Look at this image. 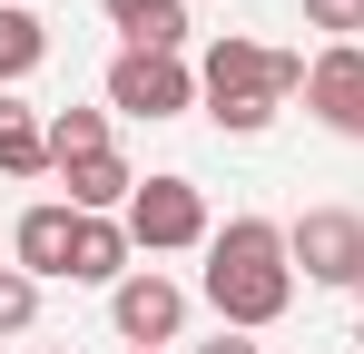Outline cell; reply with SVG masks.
Listing matches in <instances>:
<instances>
[{"mask_svg": "<svg viewBox=\"0 0 364 354\" xmlns=\"http://www.w3.org/2000/svg\"><path fill=\"white\" fill-rule=\"evenodd\" d=\"M207 305L237 335H266L296 305V256H286V227L276 217H227V227L207 236Z\"/></svg>", "mask_w": 364, "mask_h": 354, "instance_id": "cell-1", "label": "cell"}, {"mask_svg": "<svg viewBox=\"0 0 364 354\" xmlns=\"http://www.w3.org/2000/svg\"><path fill=\"white\" fill-rule=\"evenodd\" d=\"M296 89H305V59L296 50H256V40H237V30L207 40V59H197V99H207V118H217L227 138H256Z\"/></svg>", "mask_w": 364, "mask_h": 354, "instance_id": "cell-2", "label": "cell"}, {"mask_svg": "<svg viewBox=\"0 0 364 354\" xmlns=\"http://www.w3.org/2000/svg\"><path fill=\"white\" fill-rule=\"evenodd\" d=\"M207 187L197 177H138V197H128V246H148V256H187V246H207Z\"/></svg>", "mask_w": 364, "mask_h": 354, "instance_id": "cell-3", "label": "cell"}, {"mask_svg": "<svg viewBox=\"0 0 364 354\" xmlns=\"http://www.w3.org/2000/svg\"><path fill=\"white\" fill-rule=\"evenodd\" d=\"M109 109L119 118H187L197 109V69L168 50H119L109 59Z\"/></svg>", "mask_w": 364, "mask_h": 354, "instance_id": "cell-4", "label": "cell"}, {"mask_svg": "<svg viewBox=\"0 0 364 354\" xmlns=\"http://www.w3.org/2000/svg\"><path fill=\"white\" fill-rule=\"evenodd\" d=\"M286 256H296L315 286H355L364 295V217L355 207H305L286 227Z\"/></svg>", "mask_w": 364, "mask_h": 354, "instance_id": "cell-5", "label": "cell"}, {"mask_svg": "<svg viewBox=\"0 0 364 354\" xmlns=\"http://www.w3.org/2000/svg\"><path fill=\"white\" fill-rule=\"evenodd\" d=\"M109 325H119V345H178L187 286H178V276H158V266H138L128 286H109Z\"/></svg>", "mask_w": 364, "mask_h": 354, "instance_id": "cell-6", "label": "cell"}, {"mask_svg": "<svg viewBox=\"0 0 364 354\" xmlns=\"http://www.w3.org/2000/svg\"><path fill=\"white\" fill-rule=\"evenodd\" d=\"M305 109L335 138H364V40H325L305 59Z\"/></svg>", "mask_w": 364, "mask_h": 354, "instance_id": "cell-7", "label": "cell"}, {"mask_svg": "<svg viewBox=\"0 0 364 354\" xmlns=\"http://www.w3.org/2000/svg\"><path fill=\"white\" fill-rule=\"evenodd\" d=\"M69 227H79V207H60V197H40V207H20V227H10V266L20 276H69Z\"/></svg>", "mask_w": 364, "mask_h": 354, "instance_id": "cell-8", "label": "cell"}, {"mask_svg": "<svg viewBox=\"0 0 364 354\" xmlns=\"http://www.w3.org/2000/svg\"><path fill=\"white\" fill-rule=\"evenodd\" d=\"M138 246H128V217H79L69 227V286H128L138 266H128Z\"/></svg>", "mask_w": 364, "mask_h": 354, "instance_id": "cell-9", "label": "cell"}, {"mask_svg": "<svg viewBox=\"0 0 364 354\" xmlns=\"http://www.w3.org/2000/svg\"><path fill=\"white\" fill-rule=\"evenodd\" d=\"M109 10V30H119L128 50H187V0H99Z\"/></svg>", "mask_w": 364, "mask_h": 354, "instance_id": "cell-10", "label": "cell"}, {"mask_svg": "<svg viewBox=\"0 0 364 354\" xmlns=\"http://www.w3.org/2000/svg\"><path fill=\"white\" fill-rule=\"evenodd\" d=\"M69 177V207L79 217H128V197H138V168H128L119 148L109 158H79V168H60Z\"/></svg>", "mask_w": 364, "mask_h": 354, "instance_id": "cell-11", "label": "cell"}, {"mask_svg": "<svg viewBox=\"0 0 364 354\" xmlns=\"http://www.w3.org/2000/svg\"><path fill=\"white\" fill-rule=\"evenodd\" d=\"M0 177H50V118L0 99Z\"/></svg>", "mask_w": 364, "mask_h": 354, "instance_id": "cell-12", "label": "cell"}, {"mask_svg": "<svg viewBox=\"0 0 364 354\" xmlns=\"http://www.w3.org/2000/svg\"><path fill=\"white\" fill-rule=\"evenodd\" d=\"M40 59H50V20L20 10V0H0V89H20Z\"/></svg>", "mask_w": 364, "mask_h": 354, "instance_id": "cell-13", "label": "cell"}, {"mask_svg": "<svg viewBox=\"0 0 364 354\" xmlns=\"http://www.w3.org/2000/svg\"><path fill=\"white\" fill-rule=\"evenodd\" d=\"M109 109H60L50 118V168H79V158H109Z\"/></svg>", "mask_w": 364, "mask_h": 354, "instance_id": "cell-14", "label": "cell"}, {"mask_svg": "<svg viewBox=\"0 0 364 354\" xmlns=\"http://www.w3.org/2000/svg\"><path fill=\"white\" fill-rule=\"evenodd\" d=\"M30 325H40V276L0 266V335H30Z\"/></svg>", "mask_w": 364, "mask_h": 354, "instance_id": "cell-15", "label": "cell"}, {"mask_svg": "<svg viewBox=\"0 0 364 354\" xmlns=\"http://www.w3.org/2000/svg\"><path fill=\"white\" fill-rule=\"evenodd\" d=\"M305 10V30H325V40H355L364 30V0H296Z\"/></svg>", "mask_w": 364, "mask_h": 354, "instance_id": "cell-16", "label": "cell"}, {"mask_svg": "<svg viewBox=\"0 0 364 354\" xmlns=\"http://www.w3.org/2000/svg\"><path fill=\"white\" fill-rule=\"evenodd\" d=\"M197 354H256V335H237V325H217V345H197Z\"/></svg>", "mask_w": 364, "mask_h": 354, "instance_id": "cell-17", "label": "cell"}, {"mask_svg": "<svg viewBox=\"0 0 364 354\" xmlns=\"http://www.w3.org/2000/svg\"><path fill=\"white\" fill-rule=\"evenodd\" d=\"M119 354H168V345H119Z\"/></svg>", "mask_w": 364, "mask_h": 354, "instance_id": "cell-18", "label": "cell"}, {"mask_svg": "<svg viewBox=\"0 0 364 354\" xmlns=\"http://www.w3.org/2000/svg\"><path fill=\"white\" fill-rule=\"evenodd\" d=\"M30 354H60V345H30Z\"/></svg>", "mask_w": 364, "mask_h": 354, "instance_id": "cell-19", "label": "cell"}, {"mask_svg": "<svg viewBox=\"0 0 364 354\" xmlns=\"http://www.w3.org/2000/svg\"><path fill=\"white\" fill-rule=\"evenodd\" d=\"M355 345H364V325H355Z\"/></svg>", "mask_w": 364, "mask_h": 354, "instance_id": "cell-20", "label": "cell"}, {"mask_svg": "<svg viewBox=\"0 0 364 354\" xmlns=\"http://www.w3.org/2000/svg\"><path fill=\"white\" fill-rule=\"evenodd\" d=\"M20 10H30V0H20Z\"/></svg>", "mask_w": 364, "mask_h": 354, "instance_id": "cell-21", "label": "cell"}]
</instances>
